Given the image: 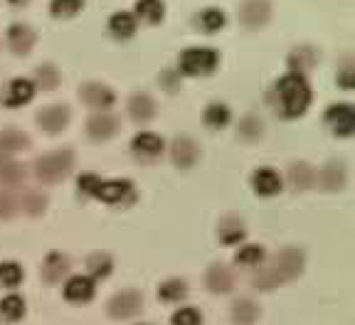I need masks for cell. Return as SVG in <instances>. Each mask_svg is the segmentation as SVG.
<instances>
[{"label": "cell", "mask_w": 355, "mask_h": 325, "mask_svg": "<svg viewBox=\"0 0 355 325\" xmlns=\"http://www.w3.org/2000/svg\"><path fill=\"white\" fill-rule=\"evenodd\" d=\"M217 67V52L207 47H193L180 55V69L185 74H207Z\"/></svg>", "instance_id": "obj_4"}, {"label": "cell", "mask_w": 355, "mask_h": 325, "mask_svg": "<svg viewBox=\"0 0 355 325\" xmlns=\"http://www.w3.org/2000/svg\"><path fill=\"white\" fill-rule=\"evenodd\" d=\"M277 96H279V109L286 118H294L306 111L311 104V89L301 74H284L277 84Z\"/></svg>", "instance_id": "obj_2"}, {"label": "cell", "mask_w": 355, "mask_h": 325, "mask_svg": "<svg viewBox=\"0 0 355 325\" xmlns=\"http://www.w3.org/2000/svg\"><path fill=\"white\" fill-rule=\"evenodd\" d=\"M163 3L161 0H139L136 3V12H139L144 20H148V22H158L163 17Z\"/></svg>", "instance_id": "obj_30"}, {"label": "cell", "mask_w": 355, "mask_h": 325, "mask_svg": "<svg viewBox=\"0 0 355 325\" xmlns=\"http://www.w3.org/2000/svg\"><path fill=\"white\" fill-rule=\"evenodd\" d=\"M84 0H52V12L57 17H72L77 10H82Z\"/></svg>", "instance_id": "obj_37"}, {"label": "cell", "mask_w": 355, "mask_h": 325, "mask_svg": "<svg viewBox=\"0 0 355 325\" xmlns=\"http://www.w3.org/2000/svg\"><path fill=\"white\" fill-rule=\"evenodd\" d=\"M94 279L89 276H72L64 283V298L69 304H89L94 298Z\"/></svg>", "instance_id": "obj_7"}, {"label": "cell", "mask_w": 355, "mask_h": 325, "mask_svg": "<svg viewBox=\"0 0 355 325\" xmlns=\"http://www.w3.org/2000/svg\"><path fill=\"white\" fill-rule=\"evenodd\" d=\"M109 28L114 35H119V37H131L133 30H136V20H133L131 12H116V15L111 17Z\"/></svg>", "instance_id": "obj_27"}, {"label": "cell", "mask_w": 355, "mask_h": 325, "mask_svg": "<svg viewBox=\"0 0 355 325\" xmlns=\"http://www.w3.org/2000/svg\"><path fill=\"white\" fill-rule=\"evenodd\" d=\"M144 310V296L139 291H121L109 301V315L114 320H131Z\"/></svg>", "instance_id": "obj_5"}, {"label": "cell", "mask_w": 355, "mask_h": 325, "mask_svg": "<svg viewBox=\"0 0 355 325\" xmlns=\"http://www.w3.org/2000/svg\"><path fill=\"white\" fill-rule=\"evenodd\" d=\"M259 306L250 298H239L232 304V323L234 325H254L259 320Z\"/></svg>", "instance_id": "obj_17"}, {"label": "cell", "mask_w": 355, "mask_h": 325, "mask_svg": "<svg viewBox=\"0 0 355 325\" xmlns=\"http://www.w3.org/2000/svg\"><path fill=\"white\" fill-rule=\"evenodd\" d=\"M22 315H25V301H22V296L10 293V296H6L0 301V320L17 323V320H22Z\"/></svg>", "instance_id": "obj_20"}, {"label": "cell", "mask_w": 355, "mask_h": 325, "mask_svg": "<svg viewBox=\"0 0 355 325\" xmlns=\"http://www.w3.org/2000/svg\"><path fill=\"white\" fill-rule=\"evenodd\" d=\"M44 204H47L44 195L33 193V190H28V193H25V197H22V207H25V210H28L30 215H37V212H42Z\"/></svg>", "instance_id": "obj_40"}, {"label": "cell", "mask_w": 355, "mask_h": 325, "mask_svg": "<svg viewBox=\"0 0 355 325\" xmlns=\"http://www.w3.org/2000/svg\"><path fill=\"white\" fill-rule=\"evenodd\" d=\"M67 271H69V259H67L64 254H60V252L47 254V259H44V264H42V279L44 281L60 283L67 276Z\"/></svg>", "instance_id": "obj_11"}, {"label": "cell", "mask_w": 355, "mask_h": 325, "mask_svg": "<svg viewBox=\"0 0 355 325\" xmlns=\"http://www.w3.org/2000/svg\"><path fill=\"white\" fill-rule=\"evenodd\" d=\"M28 146V136L20 131H3L0 133V150L3 153H15Z\"/></svg>", "instance_id": "obj_28"}, {"label": "cell", "mask_w": 355, "mask_h": 325, "mask_svg": "<svg viewBox=\"0 0 355 325\" xmlns=\"http://www.w3.org/2000/svg\"><path fill=\"white\" fill-rule=\"evenodd\" d=\"M10 3H15V6H20V3H28V0H10Z\"/></svg>", "instance_id": "obj_45"}, {"label": "cell", "mask_w": 355, "mask_h": 325, "mask_svg": "<svg viewBox=\"0 0 355 325\" xmlns=\"http://www.w3.org/2000/svg\"><path fill=\"white\" fill-rule=\"evenodd\" d=\"M185 296H188V283H185L183 279H171V281L158 286V298L166 301V304H178V301H183Z\"/></svg>", "instance_id": "obj_21"}, {"label": "cell", "mask_w": 355, "mask_h": 325, "mask_svg": "<svg viewBox=\"0 0 355 325\" xmlns=\"http://www.w3.org/2000/svg\"><path fill=\"white\" fill-rule=\"evenodd\" d=\"M128 111H131L133 118L148 121V118H153V114H155V104L148 94H136V96H131V101H128Z\"/></svg>", "instance_id": "obj_23"}, {"label": "cell", "mask_w": 355, "mask_h": 325, "mask_svg": "<svg viewBox=\"0 0 355 325\" xmlns=\"http://www.w3.org/2000/svg\"><path fill=\"white\" fill-rule=\"evenodd\" d=\"M171 325H202V313L193 306H185V308L173 313Z\"/></svg>", "instance_id": "obj_33"}, {"label": "cell", "mask_w": 355, "mask_h": 325, "mask_svg": "<svg viewBox=\"0 0 355 325\" xmlns=\"http://www.w3.org/2000/svg\"><path fill=\"white\" fill-rule=\"evenodd\" d=\"M171 153H173V160H175V166L190 168V166H195V160H198V155H200V148H198V143H195L193 138L180 136V138H175V141H173Z\"/></svg>", "instance_id": "obj_8"}, {"label": "cell", "mask_w": 355, "mask_h": 325, "mask_svg": "<svg viewBox=\"0 0 355 325\" xmlns=\"http://www.w3.org/2000/svg\"><path fill=\"white\" fill-rule=\"evenodd\" d=\"M252 185H254L257 195L272 197V195H277L279 190H282V177H279V173L272 170V168H259V170L254 173V177H252Z\"/></svg>", "instance_id": "obj_10"}, {"label": "cell", "mask_w": 355, "mask_h": 325, "mask_svg": "<svg viewBox=\"0 0 355 325\" xmlns=\"http://www.w3.org/2000/svg\"><path fill=\"white\" fill-rule=\"evenodd\" d=\"M326 118L338 136H350V133H353V106L350 104L331 106L328 114H326Z\"/></svg>", "instance_id": "obj_9"}, {"label": "cell", "mask_w": 355, "mask_h": 325, "mask_svg": "<svg viewBox=\"0 0 355 325\" xmlns=\"http://www.w3.org/2000/svg\"><path fill=\"white\" fill-rule=\"evenodd\" d=\"M33 94H35L33 82H28V79H15V82L8 84V89L3 91V101H6L8 106H22L33 99Z\"/></svg>", "instance_id": "obj_12"}, {"label": "cell", "mask_w": 355, "mask_h": 325, "mask_svg": "<svg viewBox=\"0 0 355 325\" xmlns=\"http://www.w3.org/2000/svg\"><path fill=\"white\" fill-rule=\"evenodd\" d=\"M33 42H35V35H33V30H30L28 25L17 22V25H12V28L8 30V44H10V50L17 52V55H25V52H30Z\"/></svg>", "instance_id": "obj_16"}, {"label": "cell", "mask_w": 355, "mask_h": 325, "mask_svg": "<svg viewBox=\"0 0 355 325\" xmlns=\"http://www.w3.org/2000/svg\"><path fill=\"white\" fill-rule=\"evenodd\" d=\"M22 281V269L15 261H3L0 264V286L6 288H15Z\"/></svg>", "instance_id": "obj_31"}, {"label": "cell", "mask_w": 355, "mask_h": 325, "mask_svg": "<svg viewBox=\"0 0 355 325\" xmlns=\"http://www.w3.org/2000/svg\"><path fill=\"white\" fill-rule=\"evenodd\" d=\"M242 237H244L242 220H237V217H227V220H222V225H220V239H222V242H225V244H237Z\"/></svg>", "instance_id": "obj_25"}, {"label": "cell", "mask_w": 355, "mask_h": 325, "mask_svg": "<svg viewBox=\"0 0 355 325\" xmlns=\"http://www.w3.org/2000/svg\"><path fill=\"white\" fill-rule=\"evenodd\" d=\"M353 84V77H350V69H345L343 72V87H350Z\"/></svg>", "instance_id": "obj_44"}, {"label": "cell", "mask_w": 355, "mask_h": 325, "mask_svg": "<svg viewBox=\"0 0 355 325\" xmlns=\"http://www.w3.org/2000/svg\"><path fill=\"white\" fill-rule=\"evenodd\" d=\"M72 150H55V153L42 155L35 163V173L42 182H60L62 177H67V173L72 170Z\"/></svg>", "instance_id": "obj_3"}, {"label": "cell", "mask_w": 355, "mask_h": 325, "mask_svg": "<svg viewBox=\"0 0 355 325\" xmlns=\"http://www.w3.org/2000/svg\"><path fill=\"white\" fill-rule=\"evenodd\" d=\"M343 180H345V170H343V166H338V163H331V166L323 170V185H326L328 190L340 188Z\"/></svg>", "instance_id": "obj_35"}, {"label": "cell", "mask_w": 355, "mask_h": 325, "mask_svg": "<svg viewBox=\"0 0 355 325\" xmlns=\"http://www.w3.org/2000/svg\"><path fill=\"white\" fill-rule=\"evenodd\" d=\"M99 177L96 175H92V173H84L82 177H79V190L82 193H87V195H94V190H96V185H99Z\"/></svg>", "instance_id": "obj_42"}, {"label": "cell", "mask_w": 355, "mask_h": 325, "mask_svg": "<svg viewBox=\"0 0 355 325\" xmlns=\"http://www.w3.org/2000/svg\"><path fill=\"white\" fill-rule=\"evenodd\" d=\"M0 180L6 182H17L22 180V168L12 160H0Z\"/></svg>", "instance_id": "obj_41"}, {"label": "cell", "mask_w": 355, "mask_h": 325, "mask_svg": "<svg viewBox=\"0 0 355 325\" xmlns=\"http://www.w3.org/2000/svg\"><path fill=\"white\" fill-rule=\"evenodd\" d=\"M57 82H60V74H57L55 67H50V64L40 67V69H37V84H40V87H42V89H55Z\"/></svg>", "instance_id": "obj_39"}, {"label": "cell", "mask_w": 355, "mask_h": 325, "mask_svg": "<svg viewBox=\"0 0 355 325\" xmlns=\"http://www.w3.org/2000/svg\"><path fill=\"white\" fill-rule=\"evenodd\" d=\"M67 118H69V114H67L64 106H50V109L40 111L37 123L44 128V131L57 133V131H62V128L67 126Z\"/></svg>", "instance_id": "obj_18"}, {"label": "cell", "mask_w": 355, "mask_h": 325, "mask_svg": "<svg viewBox=\"0 0 355 325\" xmlns=\"http://www.w3.org/2000/svg\"><path fill=\"white\" fill-rule=\"evenodd\" d=\"M139 325H148V323H139Z\"/></svg>", "instance_id": "obj_46"}, {"label": "cell", "mask_w": 355, "mask_h": 325, "mask_svg": "<svg viewBox=\"0 0 355 325\" xmlns=\"http://www.w3.org/2000/svg\"><path fill=\"white\" fill-rule=\"evenodd\" d=\"M313 180H316V175L306 163H294L291 170H288V182H291L294 190H309L313 185Z\"/></svg>", "instance_id": "obj_24"}, {"label": "cell", "mask_w": 355, "mask_h": 325, "mask_svg": "<svg viewBox=\"0 0 355 325\" xmlns=\"http://www.w3.org/2000/svg\"><path fill=\"white\" fill-rule=\"evenodd\" d=\"M301 271H304V252H299V249H284L264 269L257 271L252 283L259 291H272V288H279L286 281H291V279H296Z\"/></svg>", "instance_id": "obj_1"}, {"label": "cell", "mask_w": 355, "mask_h": 325, "mask_svg": "<svg viewBox=\"0 0 355 325\" xmlns=\"http://www.w3.org/2000/svg\"><path fill=\"white\" fill-rule=\"evenodd\" d=\"M119 131V118L111 114H94L89 118V133L92 138H109Z\"/></svg>", "instance_id": "obj_19"}, {"label": "cell", "mask_w": 355, "mask_h": 325, "mask_svg": "<svg viewBox=\"0 0 355 325\" xmlns=\"http://www.w3.org/2000/svg\"><path fill=\"white\" fill-rule=\"evenodd\" d=\"M230 121V111L227 106H222V104H210L205 109V123L210 128H222V126H227Z\"/></svg>", "instance_id": "obj_32"}, {"label": "cell", "mask_w": 355, "mask_h": 325, "mask_svg": "<svg viewBox=\"0 0 355 325\" xmlns=\"http://www.w3.org/2000/svg\"><path fill=\"white\" fill-rule=\"evenodd\" d=\"M200 28L207 30V33H215V30L225 28V12L217 10V8H210L200 15Z\"/></svg>", "instance_id": "obj_34"}, {"label": "cell", "mask_w": 355, "mask_h": 325, "mask_svg": "<svg viewBox=\"0 0 355 325\" xmlns=\"http://www.w3.org/2000/svg\"><path fill=\"white\" fill-rule=\"evenodd\" d=\"M133 193L131 182L128 180H111V182H99L94 190V195L104 202H121L123 197Z\"/></svg>", "instance_id": "obj_13"}, {"label": "cell", "mask_w": 355, "mask_h": 325, "mask_svg": "<svg viewBox=\"0 0 355 325\" xmlns=\"http://www.w3.org/2000/svg\"><path fill=\"white\" fill-rule=\"evenodd\" d=\"M82 99L87 101L89 106H94V109H106V106L114 104V94H111V89L104 87V84H84L82 87Z\"/></svg>", "instance_id": "obj_15"}, {"label": "cell", "mask_w": 355, "mask_h": 325, "mask_svg": "<svg viewBox=\"0 0 355 325\" xmlns=\"http://www.w3.org/2000/svg\"><path fill=\"white\" fill-rule=\"evenodd\" d=\"M261 121L257 118V116H244L242 123H239V136L247 138V141H252V138H259L261 136Z\"/></svg>", "instance_id": "obj_38"}, {"label": "cell", "mask_w": 355, "mask_h": 325, "mask_svg": "<svg viewBox=\"0 0 355 325\" xmlns=\"http://www.w3.org/2000/svg\"><path fill=\"white\" fill-rule=\"evenodd\" d=\"M111 256H106V254H92L89 256V261H87V269H89V274L94 276V279H106V276L111 274Z\"/></svg>", "instance_id": "obj_29"}, {"label": "cell", "mask_w": 355, "mask_h": 325, "mask_svg": "<svg viewBox=\"0 0 355 325\" xmlns=\"http://www.w3.org/2000/svg\"><path fill=\"white\" fill-rule=\"evenodd\" d=\"M272 15V8H269V0H244L242 8H239V20L247 25L250 30L261 28Z\"/></svg>", "instance_id": "obj_6"}, {"label": "cell", "mask_w": 355, "mask_h": 325, "mask_svg": "<svg viewBox=\"0 0 355 325\" xmlns=\"http://www.w3.org/2000/svg\"><path fill=\"white\" fill-rule=\"evenodd\" d=\"M205 281L212 293H227V291H232V286H234V276L227 266L215 264V266H210V271H207Z\"/></svg>", "instance_id": "obj_14"}, {"label": "cell", "mask_w": 355, "mask_h": 325, "mask_svg": "<svg viewBox=\"0 0 355 325\" xmlns=\"http://www.w3.org/2000/svg\"><path fill=\"white\" fill-rule=\"evenodd\" d=\"M131 146L139 155H158L163 150V138L155 133H139Z\"/></svg>", "instance_id": "obj_22"}, {"label": "cell", "mask_w": 355, "mask_h": 325, "mask_svg": "<svg viewBox=\"0 0 355 325\" xmlns=\"http://www.w3.org/2000/svg\"><path fill=\"white\" fill-rule=\"evenodd\" d=\"M288 64H291L294 74H304V72H309L311 67L316 64V55H313L311 47H301V50H296L294 55L288 57Z\"/></svg>", "instance_id": "obj_26"}, {"label": "cell", "mask_w": 355, "mask_h": 325, "mask_svg": "<svg viewBox=\"0 0 355 325\" xmlns=\"http://www.w3.org/2000/svg\"><path fill=\"white\" fill-rule=\"evenodd\" d=\"M12 210H15V204H12V200L8 197V195H0V217H8Z\"/></svg>", "instance_id": "obj_43"}, {"label": "cell", "mask_w": 355, "mask_h": 325, "mask_svg": "<svg viewBox=\"0 0 355 325\" xmlns=\"http://www.w3.org/2000/svg\"><path fill=\"white\" fill-rule=\"evenodd\" d=\"M261 259H264V249L254 247V244H250V247H244L237 252V264H242V266H257Z\"/></svg>", "instance_id": "obj_36"}]
</instances>
